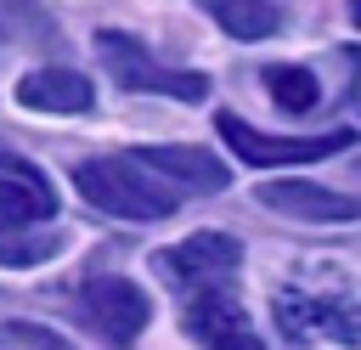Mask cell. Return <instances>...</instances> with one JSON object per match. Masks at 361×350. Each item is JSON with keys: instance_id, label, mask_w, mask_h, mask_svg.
Instances as JSON below:
<instances>
[{"instance_id": "8fae6325", "label": "cell", "mask_w": 361, "mask_h": 350, "mask_svg": "<svg viewBox=\"0 0 361 350\" xmlns=\"http://www.w3.org/2000/svg\"><path fill=\"white\" fill-rule=\"evenodd\" d=\"M135 158L152 164L180 192H220L226 186V164L214 152H203V147H135Z\"/></svg>"}, {"instance_id": "30bf717a", "label": "cell", "mask_w": 361, "mask_h": 350, "mask_svg": "<svg viewBox=\"0 0 361 350\" xmlns=\"http://www.w3.org/2000/svg\"><path fill=\"white\" fill-rule=\"evenodd\" d=\"M17 102L34 107V113H85L96 102V90L73 68H34V73L17 79Z\"/></svg>"}, {"instance_id": "277c9868", "label": "cell", "mask_w": 361, "mask_h": 350, "mask_svg": "<svg viewBox=\"0 0 361 350\" xmlns=\"http://www.w3.org/2000/svg\"><path fill=\"white\" fill-rule=\"evenodd\" d=\"M180 322H186V333H192L203 350H265V339H259V327L248 322L243 299H237L231 288H220V282L192 288Z\"/></svg>"}, {"instance_id": "9c48e42d", "label": "cell", "mask_w": 361, "mask_h": 350, "mask_svg": "<svg viewBox=\"0 0 361 350\" xmlns=\"http://www.w3.org/2000/svg\"><path fill=\"white\" fill-rule=\"evenodd\" d=\"M51 215H56V198L39 181V169L0 152V231H28V226H39Z\"/></svg>"}, {"instance_id": "7a4b0ae2", "label": "cell", "mask_w": 361, "mask_h": 350, "mask_svg": "<svg viewBox=\"0 0 361 350\" xmlns=\"http://www.w3.org/2000/svg\"><path fill=\"white\" fill-rule=\"evenodd\" d=\"M96 51H102L107 73H113L124 90H152V96H180V102H203V96H209V79H203V73L164 68V62H158L141 40H130V34L102 28V34H96Z\"/></svg>"}, {"instance_id": "ba28073f", "label": "cell", "mask_w": 361, "mask_h": 350, "mask_svg": "<svg viewBox=\"0 0 361 350\" xmlns=\"http://www.w3.org/2000/svg\"><path fill=\"white\" fill-rule=\"evenodd\" d=\"M259 203L271 215H288V220H361V198L350 192H333V186H316V181H265L259 186Z\"/></svg>"}, {"instance_id": "7c38bea8", "label": "cell", "mask_w": 361, "mask_h": 350, "mask_svg": "<svg viewBox=\"0 0 361 350\" xmlns=\"http://www.w3.org/2000/svg\"><path fill=\"white\" fill-rule=\"evenodd\" d=\"M214 23L231 40H265L282 28V11H276V0H214Z\"/></svg>"}, {"instance_id": "2e32d148", "label": "cell", "mask_w": 361, "mask_h": 350, "mask_svg": "<svg viewBox=\"0 0 361 350\" xmlns=\"http://www.w3.org/2000/svg\"><path fill=\"white\" fill-rule=\"evenodd\" d=\"M0 339H11V344H34V350H68L56 333H45V327H34V322H6Z\"/></svg>"}, {"instance_id": "8992f818", "label": "cell", "mask_w": 361, "mask_h": 350, "mask_svg": "<svg viewBox=\"0 0 361 350\" xmlns=\"http://www.w3.org/2000/svg\"><path fill=\"white\" fill-rule=\"evenodd\" d=\"M85 316L113 339V344H130L147 322H152V299L130 282V277H90L85 294H79Z\"/></svg>"}, {"instance_id": "52a82bcc", "label": "cell", "mask_w": 361, "mask_h": 350, "mask_svg": "<svg viewBox=\"0 0 361 350\" xmlns=\"http://www.w3.org/2000/svg\"><path fill=\"white\" fill-rule=\"evenodd\" d=\"M276 322L288 327V339L327 333L338 344H361V305L333 299V294H282L276 299Z\"/></svg>"}, {"instance_id": "4fadbf2b", "label": "cell", "mask_w": 361, "mask_h": 350, "mask_svg": "<svg viewBox=\"0 0 361 350\" xmlns=\"http://www.w3.org/2000/svg\"><path fill=\"white\" fill-rule=\"evenodd\" d=\"M265 90H271V102L288 107V113H310V107L322 102L316 73L299 68V62H276V68H265Z\"/></svg>"}, {"instance_id": "6da1fadb", "label": "cell", "mask_w": 361, "mask_h": 350, "mask_svg": "<svg viewBox=\"0 0 361 350\" xmlns=\"http://www.w3.org/2000/svg\"><path fill=\"white\" fill-rule=\"evenodd\" d=\"M73 186L85 203H96L102 215H118V220H164L180 209V186L164 181L152 164H141L135 152H107V158H85L73 169Z\"/></svg>"}, {"instance_id": "e0dca14e", "label": "cell", "mask_w": 361, "mask_h": 350, "mask_svg": "<svg viewBox=\"0 0 361 350\" xmlns=\"http://www.w3.org/2000/svg\"><path fill=\"white\" fill-rule=\"evenodd\" d=\"M350 23H355V28H361V0H350Z\"/></svg>"}, {"instance_id": "9a60e30c", "label": "cell", "mask_w": 361, "mask_h": 350, "mask_svg": "<svg viewBox=\"0 0 361 350\" xmlns=\"http://www.w3.org/2000/svg\"><path fill=\"white\" fill-rule=\"evenodd\" d=\"M56 248V231H0V265H45Z\"/></svg>"}, {"instance_id": "5b68a950", "label": "cell", "mask_w": 361, "mask_h": 350, "mask_svg": "<svg viewBox=\"0 0 361 350\" xmlns=\"http://www.w3.org/2000/svg\"><path fill=\"white\" fill-rule=\"evenodd\" d=\"M175 288H209V282H226L237 265H243V243L237 237H226V231H192V237H180L175 248H164L158 260H152Z\"/></svg>"}, {"instance_id": "5bb4252c", "label": "cell", "mask_w": 361, "mask_h": 350, "mask_svg": "<svg viewBox=\"0 0 361 350\" xmlns=\"http://www.w3.org/2000/svg\"><path fill=\"white\" fill-rule=\"evenodd\" d=\"M0 40L45 45V40H56V23L39 0H0Z\"/></svg>"}, {"instance_id": "3957f363", "label": "cell", "mask_w": 361, "mask_h": 350, "mask_svg": "<svg viewBox=\"0 0 361 350\" xmlns=\"http://www.w3.org/2000/svg\"><path fill=\"white\" fill-rule=\"evenodd\" d=\"M214 130H220V141H226L243 164H254V169H276V164H316V158H333V152H344V147L355 141L350 130H327V135H265V130L243 124L237 113H220V119H214Z\"/></svg>"}]
</instances>
